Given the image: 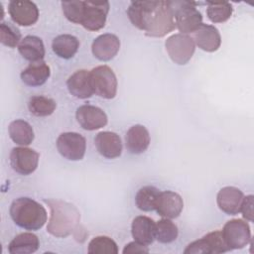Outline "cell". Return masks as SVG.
Segmentation results:
<instances>
[{
    "instance_id": "obj_1",
    "label": "cell",
    "mask_w": 254,
    "mask_h": 254,
    "mask_svg": "<svg viewBox=\"0 0 254 254\" xmlns=\"http://www.w3.org/2000/svg\"><path fill=\"white\" fill-rule=\"evenodd\" d=\"M127 15L132 25L149 37H164L177 28L171 1H133Z\"/></svg>"
},
{
    "instance_id": "obj_2",
    "label": "cell",
    "mask_w": 254,
    "mask_h": 254,
    "mask_svg": "<svg viewBox=\"0 0 254 254\" xmlns=\"http://www.w3.org/2000/svg\"><path fill=\"white\" fill-rule=\"evenodd\" d=\"M10 216L16 225L26 230L41 229L48 219L46 208L30 197H18L10 206Z\"/></svg>"
},
{
    "instance_id": "obj_3",
    "label": "cell",
    "mask_w": 254,
    "mask_h": 254,
    "mask_svg": "<svg viewBox=\"0 0 254 254\" xmlns=\"http://www.w3.org/2000/svg\"><path fill=\"white\" fill-rule=\"evenodd\" d=\"M51 217L47 230L54 236L65 237L71 233L79 221V212L70 203L62 200H49Z\"/></svg>"
},
{
    "instance_id": "obj_4",
    "label": "cell",
    "mask_w": 254,
    "mask_h": 254,
    "mask_svg": "<svg viewBox=\"0 0 254 254\" xmlns=\"http://www.w3.org/2000/svg\"><path fill=\"white\" fill-rule=\"evenodd\" d=\"M195 4L186 0L171 1L176 27L182 34L193 33L202 24L201 13L196 9Z\"/></svg>"
},
{
    "instance_id": "obj_5",
    "label": "cell",
    "mask_w": 254,
    "mask_h": 254,
    "mask_svg": "<svg viewBox=\"0 0 254 254\" xmlns=\"http://www.w3.org/2000/svg\"><path fill=\"white\" fill-rule=\"evenodd\" d=\"M93 93L104 99H112L117 92V77L108 65H98L90 70Z\"/></svg>"
},
{
    "instance_id": "obj_6",
    "label": "cell",
    "mask_w": 254,
    "mask_h": 254,
    "mask_svg": "<svg viewBox=\"0 0 254 254\" xmlns=\"http://www.w3.org/2000/svg\"><path fill=\"white\" fill-rule=\"evenodd\" d=\"M165 47L171 60L180 65L189 63L195 51V44L192 38L182 33L170 36L165 42Z\"/></svg>"
},
{
    "instance_id": "obj_7",
    "label": "cell",
    "mask_w": 254,
    "mask_h": 254,
    "mask_svg": "<svg viewBox=\"0 0 254 254\" xmlns=\"http://www.w3.org/2000/svg\"><path fill=\"white\" fill-rule=\"evenodd\" d=\"M108 12L107 1H83L80 25L88 31H98L105 26Z\"/></svg>"
},
{
    "instance_id": "obj_8",
    "label": "cell",
    "mask_w": 254,
    "mask_h": 254,
    "mask_svg": "<svg viewBox=\"0 0 254 254\" xmlns=\"http://www.w3.org/2000/svg\"><path fill=\"white\" fill-rule=\"evenodd\" d=\"M221 234L230 251L244 248L251 240L250 227L242 219H231L227 221L221 230Z\"/></svg>"
},
{
    "instance_id": "obj_9",
    "label": "cell",
    "mask_w": 254,
    "mask_h": 254,
    "mask_svg": "<svg viewBox=\"0 0 254 254\" xmlns=\"http://www.w3.org/2000/svg\"><path fill=\"white\" fill-rule=\"evenodd\" d=\"M57 149L64 158L69 161H79L85 155L86 140L79 133L64 132L57 139Z\"/></svg>"
},
{
    "instance_id": "obj_10",
    "label": "cell",
    "mask_w": 254,
    "mask_h": 254,
    "mask_svg": "<svg viewBox=\"0 0 254 254\" xmlns=\"http://www.w3.org/2000/svg\"><path fill=\"white\" fill-rule=\"evenodd\" d=\"M230 249L226 245L221 231L216 230L207 233L198 240L190 243L184 250L185 254H219L228 252Z\"/></svg>"
},
{
    "instance_id": "obj_11",
    "label": "cell",
    "mask_w": 254,
    "mask_h": 254,
    "mask_svg": "<svg viewBox=\"0 0 254 254\" xmlns=\"http://www.w3.org/2000/svg\"><path fill=\"white\" fill-rule=\"evenodd\" d=\"M39 158V153L31 148L15 147L10 153V165L16 173L28 176L38 168Z\"/></svg>"
},
{
    "instance_id": "obj_12",
    "label": "cell",
    "mask_w": 254,
    "mask_h": 254,
    "mask_svg": "<svg viewBox=\"0 0 254 254\" xmlns=\"http://www.w3.org/2000/svg\"><path fill=\"white\" fill-rule=\"evenodd\" d=\"M8 11L14 23L20 26H32L39 19V9L37 5L29 0L10 1Z\"/></svg>"
},
{
    "instance_id": "obj_13",
    "label": "cell",
    "mask_w": 254,
    "mask_h": 254,
    "mask_svg": "<svg viewBox=\"0 0 254 254\" xmlns=\"http://www.w3.org/2000/svg\"><path fill=\"white\" fill-rule=\"evenodd\" d=\"M75 118L79 126L87 131L100 129L108 122L106 113L101 108L90 104L79 106L76 109Z\"/></svg>"
},
{
    "instance_id": "obj_14",
    "label": "cell",
    "mask_w": 254,
    "mask_h": 254,
    "mask_svg": "<svg viewBox=\"0 0 254 254\" xmlns=\"http://www.w3.org/2000/svg\"><path fill=\"white\" fill-rule=\"evenodd\" d=\"M120 50V41L114 34H103L98 36L91 45L93 56L101 61L107 62L112 60Z\"/></svg>"
},
{
    "instance_id": "obj_15",
    "label": "cell",
    "mask_w": 254,
    "mask_h": 254,
    "mask_svg": "<svg viewBox=\"0 0 254 254\" xmlns=\"http://www.w3.org/2000/svg\"><path fill=\"white\" fill-rule=\"evenodd\" d=\"M192 40L194 44L202 51L212 53L219 49L221 37L219 31L212 25L201 24L193 33Z\"/></svg>"
},
{
    "instance_id": "obj_16",
    "label": "cell",
    "mask_w": 254,
    "mask_h": 254,
    "mask_svg": "<svg viewBox=\"0 0 254 254\" xmlns=\"http://www.w3.org/2000/svg\"><path fill=\"white\" fill-rule=\"evenodd\" d=\"M94 143L98 153L107 159L118 158L122 153V142L118 134L102 131L96 134Z\"/></svg>"
},
{
    "instance_id": "obj_17",
    "label": "cell",
    "mask_w": 254,
    "mask_h": 254,
    "mask_svg": "<svg viewBox=\"0 0 254 254\" xmlns=\"http://www.w3.org/2000/svg\"><path fill=\"white\" fill-rule=\"evenodd\" d=\"M244 194L235 187L222 188L216 196L219 209L228 215H235L240 212Z\"/></svg>"
},
{
    "instance_id": "obj_18",
    "label": "cell",
    "mask_w": 254,
    "mask_h": 254,
    "mask_svg": "<svg viewBox=\"0 0 254 254\" xmlns=\"http://www.w3.org/2000/svg\"><path fill=\"white\" fill-rule=\"evenodd\" d=\"M184 208L182 196L172 190L161 191L157 202L156 210L164 218H177Z\"/></svg>"
},
{
    "instance_id": "obj_19",
    "label": "cell",
    "mask_w": 254,
    "mask_h": 254,
    "mask_svg": "<svg viewBox=\"0 0 254 254\" xmlns=\"http://www.w3.org/2000/svg\"><path fill=\"white\" fill-rule=\"evenodd\" d=\"M66 87L68 92L78 99H86L94 94L90 71L86 69H79L73 72L66 80Z\"/></svg>"
},
{
    "instance_id": "obj_20",
    "label": "cell",
    "mask_w": 254,
    "mask_h": 254,
    "mask_svg": "<svg viewBox=\"0 0 254 254\" xmlns=\"http://www.w3.org/2000/svg\"><path fill=\"white\" fill-rule=\"evenodd\" d=\"M131 233L136 242L148 246L156 239V223L148 216L139 215L132 221Z\"/></svg>"
},
{
    "instance_id": "obj_21",
    "label": "cell",
    "mask_w": 254,
    "mask_h": 254,
    "mask_svg": "<svg viewBox=\"0 0 254 254\" xmlns=\"http://www.w3.org/2000/svg\"><path fill=\"white\" fill-rule=\"evenodd\" d=\"M125 145L131 154L139 155L145 152L150 145V134L147 128L140 124L130 127L125 136Z\"/></svg>"
},
{
    "instance_id": "obj_22",
    "label": "cell",
    "mask_w": 254,
    "mask_h": 254,
    "mask_svg": "<svg viewBox=\"0 0 254 254\" xmlns=\"http://www.w3.org/2000/svg\"><path fill=\"white\" fill-rule=\"evenodd\" d=\"M50 75V66L44 61L31 63L20 74L22 81L29 86L43 85L49 79Z\"/></svg>"
},
{
    "instance_id": "obj_23",
    "label": "cell",
    "mask_w": 254,
    "mask_h": 254,
    "mask_svg": "<svg viewBox=\"0 0 254 254\" xmlns=\"http://www.w3.org/2000/svg\"><path fill=\"white\" fill-rule=\"evenodd\" d=\"M18 51L20 55L30 63H37L44 60L45 57V46L41 38L37 36H26L24 37L19 46Z\"/></svg>"
},
{
    "instance_id": "obj_24",
    "label": "cell",
    "mask_w": 254,
    "mask_h": 254,
    "mask_svg": "<svg viewBox=\"0 0 254 254\" xmlns=\"http://www.w3.org/2000/svg\"><path fill=\"white\" fill-rule=\"evenodd\" d=\"M39 238L32 232H23L15 236L8 245L10 254H30L38 250Z\"/></svg>"
},
{
    "instance_id": "obj_25",
    "label": "cell",
    "mask_w": 254,
    "mask_h": 254,
    "mask_svg": "<svg viewBox=\"0 0 254 254\" xmlns=\"http://www.w3.org/2000/svg\"><path fill=\"white\" fill-rule=\"evenodd\" d=\"M79 48V41L76 37L69 34L57 36L52 43L53 52L62 59H71Z\"/></svg>"
},
{
    "instance_id": "obj_26",
    "label": "cell",
    "mask_w": 254,
    "mask_h": 254,
    "mask_svg": "<svg viewBox=\"0 0 254 254\" xmlns=\"http://www.w3.org/2000/svg\"><path fill=\"white\" fill-rule=\"evenodd\" d=\"M8 132L11 140L20 146L30 145L35 138L33 127L22 119L12 121L8 127Z\"/></svg>"
},
{
    "instance_id": "obj_27",
    "label": "cell",
    "mask_w": 254,
    "mask_h": 254,
    "mask_svg": "<svg viewBox=\"0 0 254 254\" xmlns=\"http://www.w3.org/2000/svg\"><path fill=\"white\" fill-rule=\"evenodd\" d=\"M161 190L153 186H145L139 189L135 195V203L140 210L153 211L156 210L157 202Z\"/></svg>"
},
{
    "instance_id": "obj_28",
    "label": "cell",
    "mask_w": 254,
    "mask_h": 254,
    "mask_svg": "<svg viewBox=\"0 0 254 254\" xmlns=\"http://www.w3.org/2000/svg\"><path fill=\"white\" fill-rule=\"evenodd\" d=\"M28 108L31 114L37 117H46L54 113L57 108V103L53 98L35 95L29 99Z\"/></svg>"
},
{
    "instance_id": "obj_29",
    "label": "cell",
    "mask_w": 254,
    "mask_h": 254,
    "mask_svg": "<svg viewBox=\"0 0 254 254\" xmlns=\"http://www.w3.org/2000/svg\"><path fill=\"white\" fill-rule=\"evenodd\" d=\"M207 9L206 15L207 18L212 23H223L226 22L232 15L233 8L229 2L220 1V2H206Z\"/></svg>"
},
{
    "instance_id": "obj_30",
    "label": "cell",
    "mask_w": 254,
    "mask_h": 254,
    "mask_svg": "<svg viewBox=\"0 0 254 254\" xmlns=\"http://www.w3.org/2000/svg\"><path fill=\"white\" fill-rule=\"evenodd\" d=\"M178 234V227L171 219L163 218L156 222V239L160 243H171L177 239Z\"/></svg>"
},
{
    "instance_id": "obj_31",
    "label": "cell",
    "mask_w": 254,
    "mask_h": 254,
    "mask_svg": "<svg viewBox=\"0 0 254 254\" xmlns=\"http://www.w3.org/2000/svg\"><path fill=\"white\" fill-rule=\"evenodd\" d=\"M87 252L90 254L111 253L117 254L118 247L116 242L108 236H96L88 243Z\"/></svg>"
},
{
    "instance_id": "obj_32",
    "label": "cell",
    "mask_w": 254,
    "mask_h": 254,
    "mask_svg": "<svg viewBox=\"0 0 254 254\" xmlns=\"http://www.w3.org/2000/svg\"><path fill=\"white\" fill-rule=\"evenodd\" d=\"M20 31L10 23L2 22L0 24V41L8 48H15L21 42Z\"/></svg>"
},
{
    "instance_id": "obj_33",
    "label": "cell",
    "mask_w": 254,
    "mask_h": 254,
    "mask_svg": "<svg viewBox=\"0 0 254 254\" xmlns=\"http://www.w3.org/2000/svg\"><path fill=\"white\" fill-rule=\"evenodd\" d=\"M83 1L73 0V1H63L62 9L65 18L74 24H80L81 14H82Z\"/></svg>"
},
{
    "instance_id": "obj_34",
    "label": "cell",
    "mask_w": 254,
    "mask_h": 254,
    "mask_svg": "<svg viewBox=\"0 0 254 254\" xmlns=\"http://www.w3.org/2000/svg\"><path fill=\"white\" fill-rule=\"evenodd\" d=\"M253 205H254V196L252 194H249L243 197L240 212L242 213V216L246 220L251 222L253 221Z\"/></svg>"
},
{
    "instance_id": "obj_35",
    "label": "cell",
    "mask_w": 254,
    "mask_h": 254,
    "mask_svg": "<svg viewBox=\"0 0 254 254\" xmlns=\"http://www.w3.org/2000/svg\"><path fill=\"white\" fill-rule=\"evenodd\" d=\"M122 252L124 254H126V253H148L149 249H148V246L140 244L134 240L133 242L126 244Z\"/></svg>"
}]
</instances>
